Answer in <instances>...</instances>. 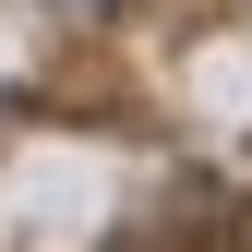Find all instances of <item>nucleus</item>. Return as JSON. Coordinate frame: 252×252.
I'll list each match as a JSON object with an SVG mask.
<instances>
[]
</instances>
